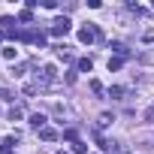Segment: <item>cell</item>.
Here are the masks:
<instances>
[{"instance_id":"cell-6","label":"cell","mask_w":154,"mask_h":154,"mask_svg":"<svg viewBox=\"0 0 154 154\" xmlns=\"http://www.w3.org/2000/svg\"><path fill=\"white\" fill-rule=\"evenodd\" d=\"M30 124H33L36 130H42V127H45V115H42V112H36V115H30Z\"/></svg>"},{"instance_id":"cell-13","label":"cell","mask_w":154,"mask_h":154,"mask_svg":"<svg viewBox=\"0 0 154 154\" xmlns=\"http://www.w3.org/2000/svg\"><path fill=\"white\" fill-rule=\"evenodd\" d=\"M124 94H127L124 88H112V91H109V97H115V100H124Z\"/></svg>"},{"instance_id":"cell-4","label":"cell","mask_w":154,"mask_h":154,"mask_svg":"<svg viewBox=\"0 0 154 154\" xmlns=\"http://www.w3.org/2000/svg\"><path fill=\"white\" fill-rule=\"evenodd\" d=\"M39 139H42V142H54V139H57V130H51V127H42V130H39Z\"/></svg>"},{"instance_id":"cell-8","label":"cell","mask_w":154,"mask_h":154,"mask_svg":"<svg viewBox=\"0 0 154 154\" xmlns=\"http://www.w3.org/2000/svg\"><path fill=\"white\" fill-rule=\"evenodd\" d=\"M21 115H24L21 106H12V109H9V121H21Z\"/></svg>"},{"instance_id":"cell-2","label":"cell","mask_w":154,"mask_h":154,"mask_svg":"<svg viewBox=\"0 0 154 154\" xmlns=\"http://www.w3.org/2000/svg\"><path fill=\"white\" fill-rule=\"evenodd\" d=\"M69 27H72V24H69V18L63 15V18H57V21L51 24V36H66V33H69Z\"/></svg>"},{"instance_id":"cell-9","label":"cell","mask_w":154,"mask_h":154,"mask_svg":"<svg viewBox=\"0 0 154 154\" xmlns=\"http://www.w3.org/2000/svg\"><path fill=\"white\" fill-rule=\"evenodd\" d=\"M112 121H115V118H112V115H109V112H103V115H100V121H97V124H100V127H109V124H112Z\"/></svg>"},{"instance_id":"cell-17","label":"cell","mask_w":154,"mask_h":154,"mask_svg":"<svg viewBox=\"0 0 154 154\" xmlns=\"http://www.w3.org/2000/svg\"><path fill=\"white\" fill-rule=\"evenodd\" d=\"M142 39H145V42H154V30H145V33H142Z\"/></svg>"},{"instance_id":"cell-18","label":"cell","mask_w":154,"mask_h":154,"mask_svg":"<svg viewBox=\"0 0 154 154\" xmlns=\"http://www.w3.org/2000/svg\"><path fill=\"white\" fill-rule=\"evenodd\" d=\"M60 154H63V151H60Z\"/></svg>"},{"instance_id":"cell-1","label":"cell","mask_w":154,"mask_h":154,"mask_svg":"<svg viewBox=\"0 0 154 154\" xmlns=\"http://www.w3.org/2000/svg\"><path fill=\"white\" fill-rule=\"evenodd\" d=\"M97 36H100V30H97L94 24H85V27H79V42H82V45H91Z\"/></svg>"},{"instance_id":"cell-3","label":"cell","mask_w":154,"mask_h":154,"mask_svg":"<svg viewBox=\"0 0 154 154\" xmlns=\"http://www.w3.org/2000/svg\"><path fill=\"white\" fill-rule=\"evenodd\" d=\"M36 75H39V82H54V79H57V69H54L51 63H45V66H42Z\"/></svg>"},{"instance_id":"cell-16","label":"cell","mask_w":154,"mask_h":154,"mask_svg":"<svg viewBox=\"0 0 154 154\" xmlns=\"http://www.w3.org/2000/svg\"><path fill=\"white\" fill-rule=\"evenodd\" d=\"M91 91H94V94H103V85H100V82L94 79V82H91Z\"/></svg>"},{"instance_id":"cell-5","label":"cell","mask_w":154,"mask_h":154,"mask_svg":"<svg viewBox=\"0 0 154 154\" xmlns=\"http://www.w3.org/2000/svg\"><path fill=\"white\" fill-rule=\"evenodd\" d=\"M12 145H15V136L3 139V142H0V154H12Z\"/></svg>"},{"instance_id":"cell-12","label":"cell","mask_w":154,"mask_h":154,"mask_svg":"<svg viewBox=\"0 0 154 154\" xmlns=\"http://www.w3.org/2000/svg\"><path fill=\"white\" fill-rule=\"evenodd\" d=\"M3 57H6V60H15V57H18V51L9 45V48H3Z\"/></svg>"},{"instance_id":"cell-11","label":"cell","mask_w":154,"mask_h":154,"mask_svg":"<svg viewBox=\"0 0 154 154\" xmlns=\"http://www.w3.org/2000/svg\"><path fill=\"white\" fill-rule=\"evenodd\" d=\"M18 21H24V24H30V21H33V12H30V9H24V12L18 15Z\"/></svg>"},{"instance_id":"cell-14","label":"cell","mask_w":154,"mask_h":154,"mask_svg":"<svg viewBox=\"0 0 154 154\" xmlns=\"http://www.w3.org/2000/svg\"><path fill=\"white\" fill-rule=\"evenodd\" d=\"M57 54H60L63 60H69V48H66V45H57Z\"/></svg>"},{"instance_id":"cell-15","label":"cell","mask_w":154,"mask_h":154,"mask_svg":"<svg viewBox=\"0 0 154 154\" xmlns=\"http://www.w3.org/2000/svg\"><path fill=\"white\" fill-rule=\"evenodd\" d=\"M109 69H121V57H109Z\"/></svg>"},{"instance_id":"cell-7","label":"cell","mask_w":154,"mask_h":154,"mask_svg":"<svg viewBox=\"0 0 154 154\" xmlns=\"http://www.w3.org/2000/svg\"><path fill=\"white\" fill-rule=\"evenodd\" d=\"M79 69H82V72H91V69H94V60H91V57H82V60H79Z\"/></svg>"},{"instance_id":"cell-10","label":"cell","mask_w":154,"mask_h":154,"mask_svg":"<svg viewBox=\"0 0 154 154\" xmlns=\"http://www.w3.org/2000/svg\"><path fill=\"white\" fill-rule=\"evenodd\" d=\"M72 151H75V154H85V151H88V145H85V142H79V139H75V142H72Z\"/></svg>"}]
</instances>
